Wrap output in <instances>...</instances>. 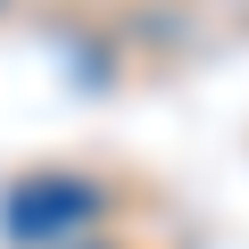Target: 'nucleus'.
Segmentation results:
<instances>
[{"instance_id":"f257e3e1","label":"nucleus","mask_w":249,"mask_h":249,"mask_svg":"<svg viewBox=\"0 0 249 249\" xmlns=\"http://www.w3.org/2000/svg\"><path fill=\"white\" fill-rule=\"evenodd\" d=\"M100 216V191L91 183H25L9 199V232L17 241H50V232H75Z\"/></svg>"}]
</instances>
